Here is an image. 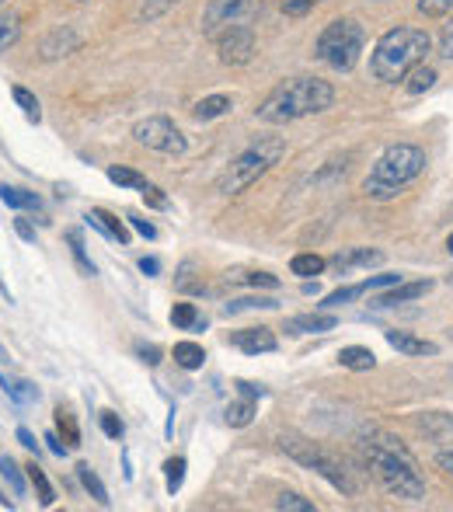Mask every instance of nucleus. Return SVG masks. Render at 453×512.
Here are the masks:
<instances>
[{
    "instance_id": "nucleus-32",
    "label": "nucleus",
    "mask_w": 453,
    "mask_h": 512,
    "mask_svg": "<svg viewBox=\"0 0 453 512\" xmlns=\"http://www.w3.org/2000/svg\"><path fill=\"white\" fill-rule=\"evenodd\" d=\"M21 39V21L18 14H0V53L11 49Z\"/></svg>"
},
{
    "instance_id": "nucleus-10",
    "label": "nucleus",
    "mask_w": 453,
    "mask_h": 512,
    "mask_svg": "<svg viewBox=\"0 0 453 512\" xmlns=\"http://www.w3.org/2000/svg\"><path fill=\"white\" fill-rule=\"evenodd\" d=\"M213 42H217L220 60L230 63V67H244V63L255 56V28H248V25L227 28V32H220Z\"/></svg>"
},
{
    "instance_id": "nucleus-40",
    "label": "nucleus",
    "mask_w": 453,
    "mask_h": 512,
    "mask_svg": "<svg viewBox=\"0 0 453 512\" xmlns=\"http://www.w3.org/2000/svg\"><path fill=\"white\" fill-rule=\"evenodd\" d=\"M419 14H426V18H447V14H453V0H419Z\"/></svg>"
},
{
    "instance_id": "nucleus-26",
    "label": "nucleus",
    "mask_w": 453,
    "mask_h": 512,
    "mask_svg": "<svg viewBox=\"0 0 453 512\" xmlns=\"http://www.w3.org/2000/svg\"><path fill=\"white\" fill-rule=\"evenodd\" d=\"M0 387H4V394L14 401V405H28V401H39V387H32L28 380H14V384H7V380L0 377Z\"/></svg>"
},
{
    "instance_id": "nucleus-3",
    "label": "nucleus",
    "mask_w": 453,
    "mask_h": 512,
    "mask_svg": "<svg viewBox=\"0 0 453 512\" xmlns=\"http://www.w3.org/2000/svg\"><path fill=\"white\" fill-rule=\"evenodd\" d=\"M433 49V39H429L422 28H391V32L380 35V42L370 53V74L377 77L380 84H398L426 60V53Z\"/></svg>"
},
{
    "instance_id": "nucleus-34",
    "label": "nucleus",
    "mask_w": 453,
    "mask_h": 512,
    "mask_svg": "<svg viewBox=\"0 0 453 512\" xmlns=\"http://www.w3.org/2000/svg\"><path fill=\"white\" fill-rule=\"evenodd\" d=\"M11 98H14V105H18L21 112L28 115V122H39V119H42V112H39V98H35L32 91L14 88V91H11Z\"/></svg>"
},
{
    "instance_id": "nucleus-13",
    "label": "nucleus",
    "mask_w": 453,
    "mask_h": 512,
    "mask_svg": "<svg viewBox=\"0 0 453 512\" xmlns=\"http://www.w3.org/2000/svg\"><path fill=\"white\" fill-rule=\"evenodd\" d=\"M429 290H433V283H429V279H419V283H398V286H391L387 293H380V297H377V307L412 304V300L426 297Z\"/></svg>"
},
{
    "instance_id": "nucleus-20",
    "label": "nucleus",
    "mask_w": 453,
    "mask_h": 512,
    "mask_svg": "<svg viewBox=\"0 0 453 512\" xmlns=\"http://www.w3.org/2000/svg\"><path fill=\"white\" fill-rule=\"evenodd\" d=\"M224 418L230 429H244V425H251V418H255V401L241 394V401H230L224 408Z\"/></svg>"
},
{
    "instance_id": "nucleus-17",
    "label": "nucleus",
    "mask_w": 453,
    "mask_h": 512,
    "mask_svg": "<svg viewBox=\"0 0 453 512\" xmlns=\"http://www.w3.org/2000/svg\"><path fill=\"white\" fill-rule=\"evenodd\" d=\"M332 262H335V269H339V272H349L352 265H363V269H370V265H380V262H384V251L356 248V251H345V255H335Z\"/></svg>"
},
{
    "instance_id": "nucleus-47",
    "label": "nucleus",
    "mask_w": 453,
    "mask_h": 512,
    "mask_svg": "<svg viewBox=\"0 0 453 512\" xmlns=\"http://www.w3.org/2000/svg\"><path fill=\"white\" fill-rule=\"evenodd\" d=\"M143 203H147L150 209H168V199H164L161 189H154V185H147V189H143Z\"/></svg>"
},
{
    "instance_id": "nucleus-52",
    "label": "nucleus",
    "mask_w": 453,
    "mask_h": 512,
    "mask_svg": "<svg viewBox=\"0 0 453 512\" xmlns=\"http://www.w3.org/2000/svg\"><path fill=\"white\" fill-rule=\"evenodd\" d=\"M18 443L25 446V450H32V453H39V443H35V436L28 429H18Z\"/></svg>"
},
{
    "instance_id": "nucleus-50",
    "label": "nucleus",
    "mask_w": 453,
    "mask_h": 512,
    "mask_svg": "<svg viewBox=\"0 0 453 512\" xmlns=\"http://www.w3.org/2000/svg\"><path fill=\"white\" fill-rule=\"evenodd\" d=\"M46 443H49V450H53L56 457H67L70 446H67V443H60V436H56V432H46Z\"/></svg>"
},
{
    "instance_id": "nucleus-46",
    "label": "nucleus",
    "mask_w": 453,
    "mask_h": 512,
    "mask_svg": "<svg viewBox=\"0 0 453 512\" xmlns=\"http://www.w3.org/2000/svg\"><path fill=\"white\" fill-rule=\"evenodd\" d=\"M136 356H140V363H147V366L161 363V349H157V345H147V342H136Z\"/></svg>"
},
{
    "instance_id": "nucleus-6",
    "label": "nucleus",
    "mask_w": 453,
    "mask_h": 512,
    "mask_svg": "<svg viewBox=\"0 0 453 512\" xmlns=\"http://www.w3.org/2000/svg\"><path fill=\"white\" fill-rule=\"evenodd\" d=\"M366 46V32L359 21L352 18H335L332 25H325V32L318 35V53L321 63H328L332 70H352L359 63V53Z\"/></svg>"
},
{
    "instance_id": "nucleus-56",
    "label": "nucleus",
    "mask_w": 453,
    "mask_h": 512,
    "mask_svg": "<svg viewBox=\"0 0 453 512\" xmlns=\"http://www.w3.org/2000/svg\"><path fill=\"white\" fill-rule=\"evenodd\" d=\"M447 248H450V255H453V234L447 237Z\"/></svg>"
},
{
    "instance_id": "nucleus-9",
    "label": "nucleus",
    "mask_w": 453,
    "mask_h": 512,
    "mask_svg": "<svg viewBox=\"0 0 453 512\" xmlns=\"http://www.w3.org/2000/svg\"><path fill=\"white\" fill-rule=\"evenodd\" d=\"M133 136L140 147L157 150V154H185V147H189L182 129H178L168 115H150V119L136 122Z\"/></svg>"
},
{
    "instance_id": "nucleus-22",
    "label": "nucleus",
    "mask_w": 453,
    "mask_h": 512,
    "mask_svg": "<svg viewBox=\"0 0 453 512\" xmlns=\"http://www.w3.org/2000/svg\"><path fill=\"white\" fill-rule=\"evenodd\" d=\"M0 203L11 206V209H39V196L25 189H14V185H0Z\"/></svg>"
},
{
    "instance_id": "nucleus-41",
    "label": "nucleus",
    "mask_w": 453,
    "mask_h": 512,
    "mask_svg": "<svg viewBox=\"0 0 453 512\" xmlns=\"http://www.w3.org/2000/svg\"><path fill=\"white\" fill-rule=\"evenodd\" d=\"M276 509H283V512H314V502L300 499V495H293V492H283V495H279V502H276Z\"/></svg>"
},
{
    "instance_id": "nucleus-18",
    "label": "nucleus",
    "mask_w": 453,
    "mask_h": 512,
    "mask_svg": "<svg viewBox=\"0 0 453 512\" xmlns=\"http://www.w3.org/2000/svg\"><path fill=\"white\" fill-rule=\"evenodd\" d=\"M171 356H175V363L182 366V370H203V363H206V349L203 345H196V342H178L175 349H171Z\"/></svg>"
},
{
    "instance_id": "nucleus-7",
    "label": "nucleus",
    "mask_w": 453,
    "mask_h": 512,
    "mask_svg": "<svg viewBox=\"0 0 453 512\" xmlns=\"http://www.w3.org/2000/svg\"><path fill=\"white\" fill-rule=\"evenodd\" d=\"M279 443H283V450L290 453V457L297 460V464H304V467H311V471H318L321 478H325L332 488H339L342 495H356V485H352L349 471H345V467L335 457H328L325 450H318V446L307 443V439H300V436H283Z\"/></svg>"
},
{
    "instance_id": "nucleus-45",
    "label": "nucleus",
    "mask_w": 453,
    "mask_h": 512,
    "mask_svg": "<svg viewBox=\"0 0 453 512\" xmlns=\"http://www.w3.org/2000/svg\"><path fill=\"white\" fill-rule=\"evenodd\" d=\"M279 7H283V14H290V18H304L314 7V0H279Z\"/></svg>"
},
{
    "instance_id": "nucleus-24",
    "label": "nucleus",
    "mask_w": 453,
    "mask_h": 512,
    "mask_svg": "<svg viewBox=\"0 0 453 512\" xmlns=\"http://www.w3.org/2000/svg\"><path fill=\"white\" fill-rule=\"evenodd\" d=\"M67 244H70V255H74L77 269H81V276H95V262H91L88 251H84L81 230H67Z\"/></svg>"
},
{
    "instance_id": "nucleus-43",
    "label": "nucleus",
    "mask_w": 453,
    "mask_h": 512,
    "mask_svg": "<svg viewBox=\"0 0 453 512\" xmlns=\"http://www.w3.org/2000/svg\"><path fill=\"white\" fill-rule=\"evenodd\" d=\"M102 432L109 439H122V432L126 429H122V418L115 415V411H102Z\"/></svg>"
},
{
    "instance_id": "nucleus-14",
    "label": "nucleus",
    "mask_w": 453,
    "mask_h": 512,
    "mask_svg": "<svg viewBox=\"0 0 453 512\" xmlns=\"http://www.w3.org/2000/svg\"><path fill=\"white\" fill-rule=\"evenodd\" d=\"M387 342H391V349L405 352V356H436L440 352V345L426 342V338L412 335V331H387Z\"/></svg>"
},
{
    "instance_id": "nucleus-57",
    "label": "nucleus",
    "mask_w": 453,
    "mask_h": 512,
    "mask_svg": "<svg viewBox=\"0 0 453 512\" xmlns=\"http://www.w3.org/2000/svg\"><path fill=\"white\" fill-rule=\"evenodd\" d=\"M450 283H453V276H450Z\"/></svg>"
},
{
    "instance_id": "nucleus-38",
    "label": "nucleus",
    "mask_w": 453,
    "mask_h": 512,
    "mask_svg": "<svg viewBox=\"0 0 453 512\" xmlns=\"http://www.w3.org/2000/svg\"><path fill=\"white\" fill-rule=\"evenodd\" d=\"M227 279H234V283H248V286H262V290H276L279 286V279L272 276V272H248V276H227Z\"/></svg>"
},
{
    "instance_id": "nucleus-15",
    "label": "nucleus",
    "mask_w": 453,
    "mask_h": 512,
    "mask_svg": "<svg viewBox=\"0 0 453 512\" xmlns=\"http://www.w3.org/2000/svg\"><path fill=\"white\" fill-rule=\"evenodd\" d=\"M88 223L91 227H98L105 237H112V241H119V244H129V227L119 220L115 213H109V209H91L88 213Z\"/></svg>"
},
{
    "instance_id": "nucleus-16",
    "label": "nucleus",
    "mask_w": 453,
    "mask_h": 512,
    "mask_svg": "<svg viewBox=\"0 0 453 512\" xmlns=\"http://www.w3.org/2000/svg\"><path fill=\"white\" fill-rule=\"evenodd\" d=\"M339 366H345V370H356V373H366L377 366V356H373L366 345H345V349L339 352Z\"/></svg>"
},
{
    "instance_id": "nucleus-2",
    "label": "nucleus",
    "mask_w": 453,
    "mask_h": 512,
    "mask_svg": "<svg viewBox=\"0 0 453 512\" xmlns=\"http://www.w3.org/2000/svg\"><path fill=\"white\" fill-rule=\"evenodd\" d=\"M335 105V88L318 77H293L283 81L258 108V119L269 126H286V122L307 119V115L328 112Z\"/></svg>"
},
{
    "instance_id": "nucleus-8",
    "label": "nucleus",
    "mask_w": 453,
    "mask_h": 512,
    "mask_svg": "<svg viewBox=\"0 0 453 512\" xmlns=\"http://www.w3.org/2000/svg\"><path fill=\"white\" fill-rule=\"evenodd\" d=\"M265 7H269V0H210V7L203 14V35L217 39L227 28L237 25L251 28L265 14Z\"/></svg>"
},
{
    "instance_id": "nucleus-29",
    "label": "nucleus",
    "mask_w": 453,
    "mask_h": 512,
    "mask_svg": "<svg viewBox=\"0 0 453 512\" xmlns=\"http://www.w3.org/2000/svg\"><path fill=\"white\" fill-rule=\"evenodd\" d=\"M109 182H115L119 189H147V178L140 175V171H133V168H109Z\"/></svg>"
},
{
    "instance_id": "nucleus-48",
    "label": "nucleus",
    "mask_w": 453,
    "mask_h": 512,
    "mask_svg": "<svg viewBox=\"0 0 453 512\" xmlns=\"http://www.w3.org/2000/svg\"><path fill=\"white\" fill-rule=\"evenodd\" d=\"M440 56H443V60H453V18H450V25L443 28V35H440Z\"/></svg>"
},
{
    "instance_id": "nucleus-1",
    "label": "nucleus",
    "mask_w": 453,
    "mask_h": 512,
    "mask_svg": "<svg viewBox=\"0 0 453 512\" xmlns=\"http://www.w3.org/2000/svg\"><path fill=\"white\" fill-rule=\"evenodd\" d=\"M359 460L387 495L405 502L426 499V478H422L412 453L401 446V439L387 436V432H370L359 439Z\"/></svg>"
},
{
    "instance_id": "nucleus-19",
    "label": "nucleus",
    "mask_w": 453,
    "mask_h": 512,
    "mask_svg": "<svg viewBox=\"0 0 453 512\" xmlns=\"http://www.w3.org/2000/svg\"><path fill=\"white\" fill-rule=\"evenodd\" d=\"M81 46V39H77L70 28H60V32H53L46 39V46H42V53H46V60H56V56H67L70 49Z\"/></svg>"
},
{
    "instance_id": "nucleus-42",
    "label": "nucleus",
    "mask_w": 453,
    "mask_h": 512,
    "mask_svg": "<svg viewBox=\"0 0 453 512\" xmlns=\"http://www.w3.org/2000/svg\"><path fill=\"white\" fill-rule=\"evenodd\" d=\"M171 4H178V0H143V7H140V18H147V21L161 18V14L168 11Z\"/></svg>"
},
{
    "instance_id": "nucleus-39",
    "label": "nucleus",
    "mask_w": 453,
    "mask_h": 512,
    "mask_svg": "<svg viewBox=\"0 0 453 512\" xmlns=\"http://www.w3.org/2000/svg\"><path fill=\"white\" fill-rule=\"evenodd\" d=\"M192 272H196V265L185 262L182 269H178L175 286H178V290H182V293H203V283H196V279H192Z\"/></svg>"
},
{
    "instance_id": "nucleus-27",
    "label": "nucleus",
    "mask_w": 453,
    "mask_h": 512,
    "mask_svg": "<svg viewBox=\"0 0 453 512\" xmlns=\"http://www.w3.org/2000/svg\"><path fill=\"white\" fill-rule=\"evenodd\" d=\"M325 258L321 255H297L290 262V272L293 276H300V279H311V276H321V272H325Z\"/></svg>"
},
{
    "instance_id": "nucleus-31",
    "label": "nucleus",
    "mask_w": 453,
    "mask_h": 512,
    "mask_svg": "<svg viewBox=\"0 0 453 512\" xmlns=\"http://www.w3.org/2000/svg\"><path fill=\"white\" fill-rule=\"evenodd\" d=\"M363 293H370L366 290V283H356V286H342V290H335V293H328L325 297V310H335V307H342V304H352L356 297H363Z\"/></svg>"
},
{
    "instance_id": "nucleus-4",
    "label": "nucleus",
    "mask_w": 453,
    "mask_h": 512,
    "mask_svg": "<svg viewBox=\"0 0 453 512\" xmlns=\"http://www.w3.org/2000/svg\"><path fill=\"white\" fill-rule=\"evenodd\" d=\"M426 171V150L415 147V143H394L384 154L373 161L370 175L363 182V192L373 203H391L398 199L415 178Z\"/></svg>"
},
{
    "instance_id": "nucleus-51",
    "label": "nucleus",
    "mask_w": 453,
    "mask_h": 512,
    "mask_svg": "<svg viewBox=\"0 0 453 512\" xmlns=\"http://www.w3.org/2000/svg\"><path fill=\"white\" fill-rule=\"evenodd\" d=\"M436 464H440L443 471H447L450 478H453V446H450V450H440V453H436Z\"/></svg>"
},
{
    "instance_id": "nucleus-25",
    "label": "nucleus",
    "mask_w": 453,
    "mask_h": 512,
    "mask_svg": "<svg viewBox=\"0 0 453 512\" xmlns=\"http://www.w3.org/2000/svg\"><path fill=\"white\" fill-rule=\"evenodd\" d=\"M25 471H28V481H32V485H35V495H39V502L49 509V506H53V502H56V492H53V485H49L46 471H42L39 464H28Z\"/></svg>"
},
{
    "instance_id": "nucleus-33",
    "label": "nucleus",
    "mask_w": 453,
    "mask_h": 512,
    "mask_svg": "<svg viewBox=\"0 0 453 512\" xmlns=\"http://www.w3.org/2000/svg\"><path fill=\"white\" fill-rule=\"evenodd\" d=\"M0 478H4L7 485H11V492L18 495V499L25 495V478H21V467L14 464L11 457H0Z\"/></svg>"
},
{
    "instance_id": "nucleus-21",
    "label": "nucleus",
    "mask_w": 453,
    "mask_h": 512,
    "mask_svg": "<svg viewBox=\"0 0 453 512\" xmlns=\"http://www.w3.org/2000/svg\"><path fill=\"white\" fill-rule=\"evenodd\" d=\"M227 112H230L227 95H210V98H203V102H196V108H192V115H196L199 122L220 119V115H227Z\"/></svg>"
},
{
    "instance_id": "nucleus-30",
    "label": "nucleus",
    "mask_w": 453,
    "mask_h": 512,
    "mask_svg": "<svg viewBox=\"0 0 453 512\" xmlns=\"http://www.w3.org/2000/svg\"><path fill=\"white\" fill-rule=\"evenodd\" d=\"M56 429L63 432V443L74 450V446H81V432H77V422L74 415H70L67 408H56Z\"/></svg>"
},
{
    "instance_id": "nucleus-11",
    "label": "nucleus",
    "mask_w": 453,
    "mask_h": 512,
    "mask_svg": "<svg viewBox=\"0 0 453 512\" xmlns=\"http://www.w3.org/2000/svg\"><path fill=\"white\" fill-rule=\"evenodd\" d=\"M230 342L244 352V356H258V352H276V335L272 328H244V331H234Z\"/></svg>"
},
{
    "instance_id": "nucleus-53",
    "label": "nucleus",
    "mask_w": 453,
    "mask_h": 512,
    "mask_svg": "<svg viewBox=\"0 0 453 512\" xmlns=\"http://www.w3.org/2000/svg\"><path fill=\"white\" fill-rule=\"evenodd\" d=\"M14 227H18V234L25 237V241H35V230H32V223H28L25 216H18V220H14Z\"/></svg>"
},
{
    "instance_id": "nucleus-36",
    "label": "nucleus",
    "mask_w": 453,
    "mask_h": 512,
    "mask_svg": "<svg viewBox=\"0 0 453 512\" xmlns=\"http://www.w3.org/2000/svg\"><path fill=\"white\" fill-rule=\"evenodd\" d=\"M182 481H185V457H171L168 464H164V485L175 495L178 488H182Z\"/></svg>"
},
{
    "instance_id": "nucleus-54",
    "label": "nucleus",
    "mask_w": 453,
    "mask_h": 512,
    "mask_svg": "<svg viewBox=\"0 0 453 512\" xmlns=\"http://www.w3.org/2000/svg\"><path fill=\"white\" fill-rule=\"evenodd\" d=\"M140 272L143 276H157V272H161V262H157V258H140Z\"/></svg>"
},
{
    "instance_id": "nucleus-55",
    "label": "nucleus",
    "mask_w": 453,
    "mask_h": 512,
    "mask_svg": "<svg viewBox=\"0 0 453 512\" xmlns=\"http://www.w3.org/2000/svg\"><path fill=\"white\" fill-rule=\"evenodd\" d=\"M0 293H4V297L11 300V290H7V286H4V279H0Z\"/></svg>"
},
{
    "instance_id": "nucleus-23",
    "label": "nucleus",
    "mask_w": 453,
    "mask_h": 512,
    "mask_svg": "<svg viewBox=\"0 0 453 512\" xmlns=\"http://www.w3.org/2000/svg\"><path fill=\"white\" fill-rule=\"evenodd\" d=\"M171 324H175V328H182V331L206 328V321L199 317V310L192 304H175V307H171Z\"/></svg>"
},
{
    "instance_id": "nucleus-44",
    "label": "nucleus",
    "mask_w": 453,
    "mask_h": 512,
    "mask_svg": "<svg viewBox=\"0 0 453 512\" xmlns=\"http://www.w3.org/2000/svg\"><path fill=\"white\" fill-rule=\"evenodd\" d=\"M126 220H129V227H133L136 234H143V237H147V241H154V237H157V227H154V223H150V220H143L140 213H129Z\"/></svg>"
},
{
    "instance_id": "nucleus-37",
    "label": "nucleus",
    "mask_w": 453,
    "mask_h": 512,
    "mask_svg": "<svg viewBox=\"0 0 453 512\" xmlns=\"http://www.w3.org/2000/svg\"><path fill=\"white\" fill-rule=\"evenodd\" d=\"M279 304L269 297H244V300H234L227 304V314H241V310H276Z\"/></svg>"
},
{
    "instance_id": "nucleus-35",
    "label": "nucleus",
    "mask_w": 453,
    "mask_h": 512,
    "mask_svg": "<svg viewBox=\"0 0 453 512\" xmlns=\"http://www.w3.org/2000/svg\"><path fill=\"white\" fill-rule=\"evenodd\" d=\"M433 81H436V70L433 67H415L412 74H408V91H412V95H422V91H429L433 88Z\"/></svg>"
},
{
    "instance_id": "nucleus-28",
    "label": "nucleus",
    "mask_w": 453,
    "mask_h": 512,
    "mask_svg": "<svg viewBox=\"0 0 453 512\" xmlns=\"http://www.w3.org/2000/svg\"><path fill=\"white\" fill-rule=\"evenodd\" d=\"M77 474H81V485L88 488V495L98 502V506H109V492H105V485H102V478H98L95 471H91L88 464H81L77 467Z\"/></svg>"
},
{
    "instance_id": "nucleus-5",
    "label": "nucleus",
    "mask_w": 453,
    "mask_h": 512,
    "mask_svg": "<svg viewBox=\"0 0 453 512\" xmlns=\"http://www.w3.org/2000/svg\"><path fill=\"white\" fill-rule=\"evenodd\" d=\"M279 154H283V140H258V143H251L248 150H241V154H237L234 161L227 164V171L220 175L217 189L224 192V196H237V192H244L248 185H255L258 178H262L265 171H269L272 164L279 161Z\"/></svg>"
},
{
    "instance_id": "nucleus-49",
    "label": "nucleus",
    "mask_w": 453,
    "mask_h": 512,
    "mask_svg": "<svg viewBox=\"0 0 453 512\" xmlns=\"http://www.w3.org/2000/svg\"><path fill=\"white\" fill-rule=\"evenodd\" d=\"M237 394H244V398H251V401H258V398H265V391H262V387H255V384H248V380H237Z\"/></svg>"
},
{
    "instance_id": "nucleus-12",
    "label": "nucleus",
    "mask_w": 453,
    "mask_h": 512,
    "mask_svg": "<svg viewBox=\"0 0 453 512\" xmlns=\"http://www.w3.org/2000/svg\"><path fill=\"white\" fill-rule=\"evenodd\" d=\"M339 324L335 314H297L283 324L286 335H321V331H332Z\"/></svg>"
}]
</instances>
